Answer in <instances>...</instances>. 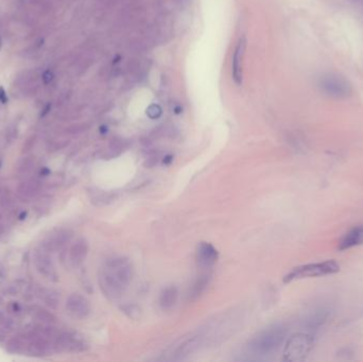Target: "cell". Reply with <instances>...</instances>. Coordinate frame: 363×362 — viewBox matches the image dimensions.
<instances>
[{"label":"cell","mask_w":363,"mask_h":362,"mask_svg":"<svg viewBox=\"0 0 363 362\" xmlns=\"http://www.w3.org/2000/svg\"><path fill=\"white\" fill-rule=\"evenodd\" d=\"M33 262H34L37 271L45 276L46 278L56 280V272L54 262H52L48 251L44 247L36 250L34 256H33Z\"/></svg>","instance_id":"7"},{"label":"cell","mask_w":363,"mask_h":362,"mask_svg":"<svg viewBox=\"0 0 363 362\" xmlns=\"http://www.w3.org/2000/svg\"><path fill=\"white\" fill-rule=\"evenodd\" d=\"M320 86L324 93L335 98H343L351 94V85L344 79L338 76L328 75L323 77Z\"/></svg>","instance_id":"5"},{"label":"cell","mask_w":363,"mask_h":362,"mask_svg":"<svg viewBox=\"0 0 363 362\" xmlns=\"http://www.w3.org/2000/svg\"><path fill=\"white\" fill-rule=\"evenodd\" d=\"M218 259V252L217 250L210 245V243L202 242L201 245L197 247L196 252V260L197 265L203 269L212 268Z\"/></svg>","instance_id":"10"},{"label":"cell","mask_w":363,"mask_h":362,"mask_svg":"<svg viewBox=\"0 0 363 362\" xmlns=\"http://www.w3.org/2000/svg\"><path fill=\"white\" fill-rule=\"evenodd\" d=\"M340 271V265L335 260H326L323 262L308 263L294 268L290 271L283 281L291 282L296 279H303L308 278H320V276H327L338 273Z\"/></svg>","instance_id":"3"},{"label":"cell","mask_w":363,"mask_h":362,"mask_svg":"<svg viewBox=\"0 0 363 362\" xmlns=\"http://www.w3.org/2000/svg\"><path fill=\"white\" fill-rule=\"evenodd\" d=\"M0 101L2 103H6V101H8V97H6L5 91L2 87H0Z\"/></svg>","instance_id":"21"},{"label":"cell","mask_w":363,"mask_h":362,"mask_svg":"<svg viewBox=\"0 0 363 362\" xmlns=\"http://www.w3.org/2000/svg\"><path fill=\"white\" fill-rule=\"evenodd\" d=\"M331 308L326 305H320L315 307L312 311L308 313L305 320H304L303 326L305 327L307 333L314 334V333L320 331L325 325L328 319L331 318Z\"/></svg>","instance_id":"6"},{"label":"cell","mask_w":363,"mask_h":362,"mask_svg":"<svg viewBox=\"0 0 363 362\" xmlns=\"http://www.w3.org/2000/svg\"><path fill=\"white\" fill-rule=\"evenodd\" d=\"M246 47V42L244 39H240L238 46L235 50V55L233 57V79L237 85H240L242 76H241V57Z\"/></svg>","instance_id":"15"},{"label":"cell","mask_w":363,"mask_h":362,"mask_svg":"<svg viewBox=\"0 0 363 362\" xmlns=\"http://www.w3.org/2000/svg\"><path fill=\"white\" fill-rule=\"evenodd\" d=\"M287 335V328L280 325H273L260 333L249 342V351L257 356H267L276 352L283 343Z\"/></svg>","instance_id":"2"},{"label":"cell","mask_w":363,"mask_h":362,"mask_svg":"<svg viewBox=\"0 0 363 362\" xmlns=\"http://www.w3.org/2000/svg\"><path fill=\"white\" fill-rule=\"evenodd\" d=\"M66 308L70 314L78 319L86 318L90 312L89 302L81 294H71L66 301Z\"/></svg>","instance_id":"8"},{"label":"cell","mask_w":363,"mask_h":362,"mask_svg":"<svg viewBox=\"0 0 363 362\" xmlns=\"http://www.w3.org/2000/svg\"><path fill=\"white\" fill-rule=\"evenodd\" d=\"M39 192V185L35 181H29L23 183L18 188V195L21 199L28 201L34 197Z\"/></svg>","instance_id":"16"},{"label":"cell","mask_w":363,"mask_h":362,"mask_svg":"<svg viewBox=\"0 0 363 362\" xmlns=\"http://www.w3.org/2000/svg\"><path fill=\"white\" fill-rule=\"evenodd\" d=\"M54 78H55L54 72L50 71V70H46V71L44 72V74H43V81H44V83H46V84L50 83L52 80H54Z\"/></svg>","instance_id":"20"},{"label":"cell","mask_w":363,"mask_h":362,"mask_svg":"<svg viewBox=\"0 0 363 362\" xmlns=\"http://www.w3.org/2000/svg\"><path fill=\"white\" fill-rule=\"evenodd\" d=\"M1 46H2V41H1V38H0V49H1Z\"/></svg>","instance_id":"22"},{"label":"cell","mask_w":363,"mask_h":362,"mask_svg":"<svg viewBox=\"0 0 363 362\" xmlns=\"http://www.w3.org/2000/svg\"><path fill=\"white\" fill-rule=\"evenodd\" d=\"M133 278V268L125 258H114L105 262L99 272V286L110 300H117L127 290Z\"/></svg>","instance_id":"1"},{"label":"cell","mask_w":363,"mask_h":362,"mask_svg":"<svg viewBox=\"0 0 363 362\" xmlns=\"http://www.w3.org/2000/svg\"><path fill=\"white\" fill-rule=\"evenodd\" d=\"M88 254V243L87 241L80 238L76 240V242L70 248L69 252V260L74 267H79L82 265V262L86 258Z\"/></svg>","instance_id":"11"},{"label":"cell","mask_w":363,"mask_h":362,"mask_svg":"<svg viewBox=\"0 0 363 362\" xmlns=\"http://www.w3.org/2000/svg\"><path fill=\"white\" fill-rule=\"evenodd\" d=\"M179 298V290L175 286H168L164 288L160 295V306L163 310H169L177 302Z\"/></svg>","instance_id":"13"},{"label":"cell","mask_w":363,"mask_h":362,"mask_svg":"<svg viewBox=\"0 0 363 362\" xmlns=\"http://www.w3.org/2000/svg\"><path fill=\"white\" fill-rule=\"evenodd\" d=\"M56 347L62 351L79 352L82 351L83 343L80 340L77 339L75 335L62 334L56 339Z\"/></svg>","instance_id":"14"},{"label":"cell","mask_w":363,"mask_h":362,"mask_svg":"<svg viewBox=\"0 0 363 362\" xmlns=\"http://www.w3.org/2000/svg\"><path fill=\"white\" fill-rule=\"evenodd\" d=\"M208 279L209 278L207 275H203L201 276L200 278H197L196 281L191 287V290L189 293V298L191 299H195L197 296H200L204 290H205L207 285H208Z\"/></svg>","instance_id":"17"},{"label":"cell","mask_w":363,"mask_h":362,"mask_svg":"<svg viewBox=\"0 0 363 362\" xmlns=\"http://www.w3.org/2000/svg\"><path fill=\"white\" fill-rule=\"evenodd\" d=\"M197 345H199V340H197L196 338L188 340L186 343H184L183 346L180 347V350L177 351V353H176L177 356H179V359L186 357L193 352H195V348L197 347Z\"/></svg>","instance_id":"18"},{"label":"cell","mask_w":363,"mask_h":362,"mask_svg":"<svg viewBox=\"0 0 363 362\" xmlns=\"http://www.w3.org/2000/svg\"><path fill=\"white\" fill-rule=\"evenodd\" d=\"M314 344V337L310 333H298L291 335L287 341L283 359L287 361H303L311 352Z\"/></svg>","instance_id":"4"},{"label":"cell","mask_w":363,"mask_h":362,"mask_svg":"<svg viewBox=\"0 0 363 362\" xmlns=\"http://www.w3.org/2000/svg\"><path fill=\"white\" fill-rule=\"evenodd\" d=\"M147 114L149 115L150 118H157V117H160V115L162 114V110L160 107H158V105L153 104L148 109Z\"/></svg>","instance_id":"19"},{"label":"cell","mask_w":363,"mask_h":362,"mask_svg":"<svg viewBox=\"0 0 363 362\" xmlns=\"http://www.w3.org/2000/svg\"><path fill=\"white\" fill-rule=\"evenodd\" d=\"M70 233L66 229H60L56 230L54 234H51L45 242L42 245L48 252L50 251H56V250L62 248L66 242L70 239Z\"/></svg>","instance_id":"12"},{"label":"cell","mask_w":363,"mask_h":362,"mask_svg":"<svg viewBox=\"0 0 363 362\" xmlns=\"http://www.w3.org/2000/svg\"><path fill=\"white\" fill-rule=\"evenodd\" d=\"M363 245V224H358L352 227L343 235L339 241V251H346L353 248Z\"/></svg>","instance_id":"9"}]
</instances>
